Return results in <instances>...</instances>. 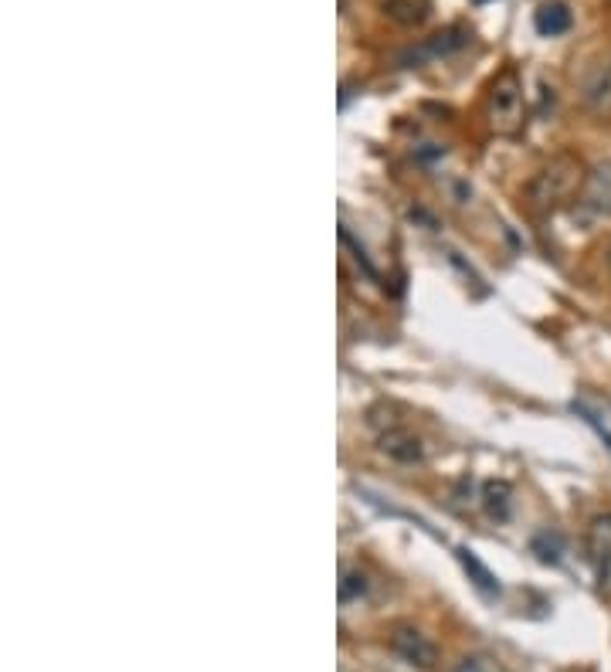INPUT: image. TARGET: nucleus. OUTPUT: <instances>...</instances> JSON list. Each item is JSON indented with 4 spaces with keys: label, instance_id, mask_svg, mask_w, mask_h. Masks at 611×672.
I'll use <instances>...</instances> for the list:
<instances>
[{
    "label": "nucleus",
    "instance_id": "1",
    "mask_svg": "<svg viewBox=\"0 0 611 672\" xmlns=\"http://www.w3.org/2000/svg\"><path fill=\"white\" fill-rule=\"evenodd\" d=\"M584 184H588V167H584V160L578 153L564 150V153H554V157L527 180L523 201H527V208L533 214H554L567 208L574 197H581Z\"/></svg>",
    "mask_w": 611,
    "mask_h": 672
},
{
    "label": "nucleus",
    "instance_id": "2",
    "mask_svg": "<svg viewBox=\"0 0 611 672\" xmlns=\"http://www.w3.org/2000/svg\"><path fill=\"white\" fill-rule=\"evenodd\" d=\"M486 123L496 136H516L527 123V96L516 68H503L486 92Z\"/></svg>",
    "mask_w": 611,
    "mask_h": 672
},
{
    "label": "nucleus",
    "instance_id": "3",
    "mask_svg": "<svg viewBox=\"0 0 611 672\" xmlns=\"http://www.w3.org/2000/svg\"><path fill=\"white\" fill-rule=\"evenodd\" d=\"M578 96L588 112H595V116H611V48L601 51L595 62L584 68V75L578 82Z\"/></svg>",
    "mask_w": 611,
    "mask_h": 672
},
{
    "label": "nucleus",
    "instance_id": "4",
    "mask_svg": "<svg viewBox=\"0 0 611 672\" xmlns=\"http://www.w3.org/2000/svg\"><path fill=\"white\" fill-rule=\"evenodd\" d=\"M387 645H391L394 656H401L408 666L432 669L438 662V645L428 639L425 632H418L415 625H394L391 635H387Z\"/></svg>",
    "mask_w": 611,
    "mask_h": 672
},
{
    "label": "nucleus",
    "instance_id": "5",
    "mask_svg": "<svg viewBox=\"0 0 611 672\" xmlns=\"http://www.w3.org/2000/svg\"><path fill=\"white\" fill-rule=\"evenodd\" d=\"M377 448H381V455H387V459L398 462V465H421L428 459L425 442H421V438L404 425L384 428V432L377 435Z\"/></svg>",
    "mask_w": 611,
    "mask_h": 672
},
{
    "label": "nucleus",
    "instance_id": "6",
    "mask_svg": "<svg viewBox=\"0 0 611 672\" xmlns=\"http://www.w3.org/2000/svg\"><path fill=\"white\" fill-rule=\"evenodd\" d=\"M469 41V34L462 28H449V31H438L432 34L428 41H421L418 48H408L401 55V65H421L428 62V58H438V55H452V51H459L462 45Z\"/></svg>",
    "mask_w": 611,
    "mask_h": 672
},
{
    "label": "nucleus",
    "instance_id": "7",
    "mask_svg": "<svg viewBox=\"0 0 611 672\" xmlns=\"http://www.w3.org/2000/svg\"><path fill=\"white\" fill-rule=\"evenodd\" d=\"M581 201L588 204L595 214H605L611 218V163H595V167L588 170V184H584V194Z\"/></svg>",
    "mask_w": 611,
    "mask_h": 672
},
{
    "label": "nucleus",
    "instance_id": "8",
    "mask_svg": "<svg viewBox=\"0 0 611 672\" xmlns=\"http://www.w3.org/2000/svg\"><path fill=\"white\" fill-rule=\"evenodd\" d=\"M574 17H571V7L561 4V0H547V4L537 7V14H533V28H537L544 38H561V34L571 31Z\"/></svg>",
    "mask_w": 611,
    "mask_h": 672
},
{
    "label": "nucleus",
    "instance_id": "9",
    "mask_svg": "<svg viewBox=\"0 0 611 672\" xmlns=\"http://www.w3.org/2000/svg\"><path fill=\"white\" fill-rule=\"evenodd\" d=\"M584 554L591 564H598L601 557L611 554V513L591 516L588 530H584Z\"/></svg>",
    "mask_w": 611,
    "mask_h": 672
},
{
    "label": "nucleus",
    "instance_id": "10",
    "mask_svg": "<svg viewBox=\"0 0 611 672\" xmlns=\"http://www.w3.org/2000/svg\"><path fill=\"white\" fill-rule=\"evenodd\" d=\"M510 503H513L510 482L496 479V482H486V486H483V506H486V513L493 516V520H506V516H510Z\"/></svg>",
    "mask_w": 611,
    "mask_h": 672
},
{
    "label": "nucleus",
    "instance_id": "11",
    "mask_svg": "<svg viewBox=\"0 0 611 672\" xmlns=\"http://www.w3.org/2000/svg\"><path fill=\"white\" fill-rule=\"evenodd\" d=\"M452 672H506V669H503V662H499L496 656H486V652H472V656L455 662Z\"/></svg>",
    "mask_w": 611,
    "mask_h": 672
},
{
    "label": "nucleus",
    "instance_id": "12",
    "mask_svg": "<svg viewBox=\"0 0 611 672\" xmlns=\"http://www.w3.org/2000/svg\"><path fill=\"white\" fill-rule=\"evenodd\" d=\"M367 591V577L360 571H343L340 577V601L343 605H350L354 598H360V594Z\"/></svg>",
    "mask_w": 611,
    "mask_h": 672
},
{
    "label": "nucleus",
    "instance_id": "13",
    "mask_svg": "<svg viewBox=\"0 0 611 672\" xmlns=\"http://www.w3.org/2000/svg\"><path fill=\"white\" fill-rule=\"evenodd\" d=\"M595 571H598V594H605V598H611V554L598 560Z\"/></svg>",
    "mask_w": 611,
    "mask_h": 672
},
{
    "label": "nucleus",
    "instance_id": "14",
    "mask_svg": "<svg viewBox=\"0 0 611 672\" xmlns=\"http://www.w3.org/2000/svg\"><path fill=\"white\" fill-rule=\"evenodd\" d=\"M605 262H608V269H611V245L605 248Z\"/></svg>",
    "mask_w": 611,
    "mask_h": 672
},
{
    "label": "nucleus",
    "instance_id": "15",
    "mask_svg": "<svg viewBox=\"0 0 611 672\" xmlns=\"http://www.w3.org/2000/svg\"><path fill=\"white\" fill-rule=\"evenodd\" d=\"M608 4H611V0H608Z\"/></svg>",
    "mask_w": 611,
    "mask_h": 672
}]
</instances>
